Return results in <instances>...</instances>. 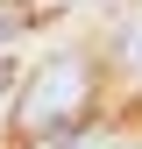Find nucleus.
<instances>
[{
  "instance_id": "nucleus-1",
  "label": "nucleus",
  "mask_w": 142,
  "mask_h": 149,
  "mask_svg": "<svg viewBox=\"0 0 142 149\" xmlns=\"http://www.w3.org/2000/svg\"><path fill=\"white\" fill-rule=\"evenodd\" d=\"M93 100H100L93 64H85V57H50V64L22 85V100H14V128H22L29 142H36V135H64L71 121H85Z\"/></svg>"
},
{
  "instance_id": "nucleus-2",
  "label": "nucleus",
  "mask_w": 142,
  "mask_h": 149,
  "mask_svg": "<svg viewBox=\"0 0 142 149\" xmlns=\"http://www.w3.org/2000/svg\"><path fill=\"white\" fill-rule=\"evenodd\" d=\"M36 22V7H29V0H0V43H7V36H22Z\"/></svg>"
},
{
  "instance_id": "nucleus-3",
  "label": "nucleus",
  "mask_w": 142,
  "mask_h": 149,
  "mask_svg": "<svg viewBox=\"0 0 142 149\" xmlns=\"http://www.w3.org/2000/svg\"><path fill=\"white\" fill-rule=\"evenodd\" d=\"M29 149H71V142H64V135H36Z\"/></svg>"
}]
</instances>
